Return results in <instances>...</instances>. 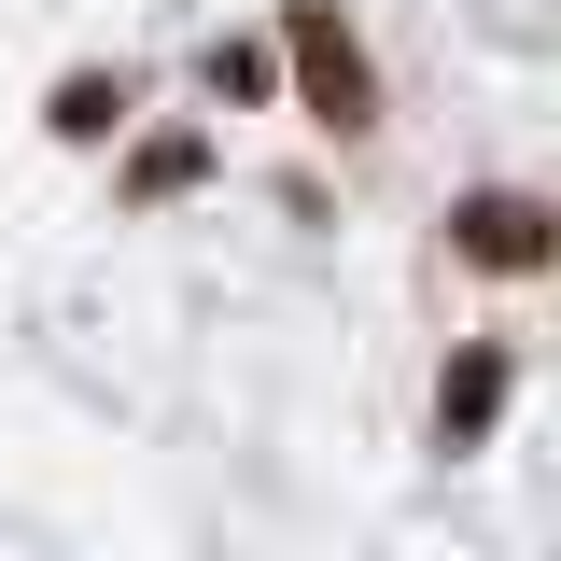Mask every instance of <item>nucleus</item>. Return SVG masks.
<instances>
[{
	"label": "nucleus",
	"mask_w": 561,
	"mask_h": 561,
	"mask_svg": "<svg viewBox=\"0 0 561 561\" xmlns=\"http://www.w3.org/2000/svg\"><path fill=\"white\" fill-rule=\"evenodd\" d=\"M267 57H280V84H295V113H309L323 140H379V57L351 43V14H337V0H280Z\"/></svg>",
	"instance_id": "nucleus-1"
},
{
	"label": "nucleus",
	"mask_w": 561,
	"mask_h": 561,
	"mask_svg": "<svg viewBox=\"0 0 561 561\" xmlns=\"http://www.w3.org/2000/svg\"><path fill=\"white\" fill-rule=\"evenodd\" d=\"M449 253L491 267V280H548L561 267V210L534 197V183H463V197H449Z\"/></svg>",
	"instance_id": "nucleus-2"
},
{
	"label": "nucleus",
	"mask_w": 561,
	"mask_h": 561,
	"mask_svg": "<svg viewBox=\"0 0 561 561\" xmlns=\"http://www.w3.org/2000/svg\"><path fill=\"white\" fill-rule=\"evenodd\" d=\"M505 393H519V351H505V337H463L449 365H435V449H491Z\"/></svg>",
	"instance_id": "nucleus-3"
},
{
	"label": "nucleus",
	"mask_w": 561,
	"mask_h": 561,
	"mask_svg": "<svg viewBox=\"0 0 561 561\" xmlns=\"http://www.w3.org/2000/svg\"><path fill=\"white\" fill-rule=\"evenodd\" d=\"M197 183H210V127H140L127 169H113V197H127V210H169V197H197Z\"/></svg>",
	"instance_id": "nucleus-4"
},
{
	"label": "nucleus",
	"mask_w": 561,
	"mask_h": 561,
	"mask_svg": "<svg viewBox=\"0 0 561 561\" xmlns=\"http://www.w3.org/2000/svg\"><path fill=\"white\" fill-rule=\"evenodd\" d=\"M127 113H140V84H127V70H57V99H43V127H57L70 154L127 140Z\"/></svg>",
	"instance_id": "nucleus-5"
},
{
	"label": "nucleus",
	"mask_w": 561,
	"mask_h": 561,
	"mask_svg": "<svg viewBox=\"0 0 561 561\" xmlns=\"http://www.w3.org/2000/svg\"><path fill=\"white\" fill-rule=\"evenodd\" d=\"M197 84H210V99H280V57H267V43H210Z\"/></svg>",
	"instance_id": "nucleus-6"
}]
</instances>
